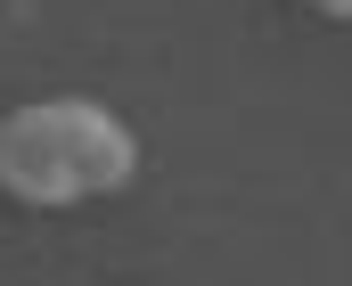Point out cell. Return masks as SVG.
<instances>
[{
  "label": "cell",
  "instance_id": "6da1fadb",
  "mask_svg": "<svg viewBox=\"0 0 352 286\" xmlns=\"http://www.w3.org/2000/svg\"><path fill=\"white\" fill-rule=\"evenodd\" d=\"M131 172H140V139L98 98H33L0 115V189L16 204L50 213V204L115 196Z\"/></svg>",
  "mask_w": 352,
  "mask_h": 286
},
{
  "label": "cell",
  "instance_id": "7a4b0ae2",
  "mask_svg": "<svg viewBox=\"0 0 352 286\" xmlns=\"http://www.w3.org/2000/svg\"><path fill=\"white\" fill-rule=\"evenodd\" d=\"M311 8H320V16H352V0H311Z\"/></svg>",
  "mask_w": 352,
  "mask_h": 286
}]
</instances>
